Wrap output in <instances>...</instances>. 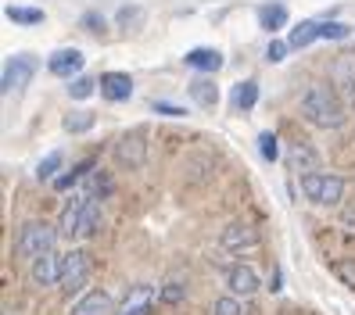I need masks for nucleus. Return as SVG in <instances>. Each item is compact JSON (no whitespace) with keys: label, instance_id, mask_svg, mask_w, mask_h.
Here are the masks:
<instances>
[{"label":"nucleus","instance_id":"f257e3e1","mask_svg":"<svg viewBox=\"0 0 355 315\" xmlns=\"http://www.w3.org/2000/svg\"><path fill=\"white\" fill-rule=\"evenodd\" d=\"M97 226H101V197L94 190H79L58 219L61 237H69V240L72 237H90Z\"/></svg>","mask_w":355,"mask_h":315},{"label":"nucleus","instance_id":"f03ea898","mask_svg":"<svg viewBox=\"0 0 355 315\" xmlns=\"http://www.w3.org/2000/svg\"><path fill=\"white\" fill-rule=\"evenodd\" d=\"M302 115L320 129H341L345 125V108L327 82H309V90L302 93Z\"/></svg>","mask_w":355,"mask_h":315},{"label":"nucleus","instance_id":"7ed1b4c3","mask_svg":"<svg viewBox=\"0 0 355 315\" xmlns=\"http://www.w3.org/2000/svg\"><path fill=\"white\" fill-rule=\"evenodd\" d=\"M58 233H61V229H54V226H51V222H44V219L26 222V226H22V233H18V240H15L18 258L36 262L40 255H47V251L54 247V240H58Z\"/></svg>","mask_w":355,"mask_h":315},{"label":"nucleus","instance_id":"20e7f679","mask_svg":"<svg viewBox=\"0 0 355 315\" xmlns=\"http://www.w3.org/2000/svg\"><path fill=\"white\" fill-rule=\"evenodd\" d=\"M302 194L312 204H341L345 197V179L330 172H305L302 176Z\"/></svg>","mask_w":355,"mask_h":315},{"label":"nucleus","instance_id":"39448f33","mask_svg":"<svg viewBox=\"0 0 355 315\" xmlns=\"http://www.w3.org/2000/svg\"><path fill=\"white\" fill-rule=\"evenodd\" d=\"M87 276H90V258L87 251H69V255H61V290L65 294H76L87 287Z\"/></svg>","mask_w":355,"mask_h":315},{"label":"nucleus","instance_id":"423d86ee","mask_svg":"<svg viewBox=\"0 0 355 315\" xmlns=\"http://www.w3.org/2000/svg\"><path fill=\"white\" fill-rule=\"evenodd\" d=\"M115 161L122 169H144V161H148V140L144 133H126L115 140Z\"/></svg>","mask_w":355,"mask_h":315},{"label":"nucleus","instance_id":"0eeeda50","mask_svg":"<svg viewBox=\"0 0 355 315\" xmlns=\"http://www.w3.org/2000/svg\"><path fill=\"white\" fill-rule=\"evenodd\" d=\"M33 72H36V57H29V54H15L8 65H4V79H0V90L4 93H18L26 87V82L33 79Z\"/></svg>","mask_w":355,"mask_h":315},{"label":"nucleus","instance_id":"6e6552de","mask_svg":"<svg viewBox=\"0 0 355 315\" xmlns=\"http://www.w3.org/2000/svg\"><path fill=\"white\" fill-rule=\"evenodd\" d=\"M262 237H259V229L255 226H248V222H230L226 229H223V237H219V244H223V251H248V247H255Z\"/></svg>","mask_w":355,"mask_h":315},{"label":"nucleus","instance_id":"1a4fd4ad","mask_svg":"<svg viewBox=\"0 0 355 315\" xmlns=\"http://www.w3.org/2000/svg\"><path fill=\"white\" fill-rule=\"evenodd\" d=\"M97 90H101L104 100L119 104V100H130V97H133V79H130L126 72H104V75L97 79Z\"/></svg>","mask_w":355,"mask_h":315},{"label":"nucleus","instance_id":"9d476101","mask_svg":"<svg viewBox=\"0 0 355 315\" xmlns=\"http://www.w3.org/2000/svg\"><path fill=\"white\" fill-rule=\"evenodd\" d=\"M83 65H87V57H83L76 47H61V51H54V54H51V61H47V69H51L54 75H61V79L79 75V72H83Z\"/></svg>","mask_w":355,"mask_h":315},{"label":"nucleus","instance_id":"9b49d317","mask_svg":"<svg viewBox=\"0 0 355 315\" xmlns=\"http://www.w3.org/2000/svg\"><path fill=\"white\" fill-rule=\"evenodd\" d=\"M112 312H115L112 294L108 290H90V294H83V298L72 305L69 315H112Z\"/></svg>","mask_w":355,"mask_h":315},{"label":"nucleus","instance_id":"f8f14e48","mask_svg":"<svg viewBox=\"0 0 355 315\" xmlns=\"http://www.w3.org/2000/svg\"><path fill=\"white\" fill-rule=\"evenodd\" d=\"M226 287H230V294L252 298V294L259 290V272L252 265H234V269H226Z\"/></svg>","mask_w":355,"mask_h":315},{"label":"nucleus","instance_id":"ddd939ff","mask_svg":"<svg viewBox=\"0 0 355 315\" xmlns=\"http://www.w3.org/2000/svg\"><path fill=\"white\" fill-rule=\"evenodd\" d=\"M33 283L36 287H54L61 283V258H54V251H47V255H40L33 262Z\"/></svg>","mask_w":355,"mask_h":315},{"label":"nucleus","instance_id":"4468645a","mask_svg":"<svg viewBox=\"0 0 355 315\" xmlns=\"http://www.w3.org/2000/svg\"><path fill=\"white\" fill-rule=\"evenodd\" d=\"M158 301V290L155 287H133L126 305L119 308V315H151V305Z\"/></svg>","mask_w":355,"mask_h":315},{"label":"nucleus","instance_id":"2eb2a0df","mask_svg":"<svg viewBox=\"0 0 355 315\" xmlns=\"http://www.w3.org/2000/svg\"><path fill=\"white\" fill-rule=\"evenodd\" d=\"M187 69H194V72H219L223 69V54L212 51V47H194V51H187Z\"/></svg>","mask_w":355,"mask_h":315},{"label":"nucleus","instance_id":"dca6fc26","mask_svg":"<svg viewBox=\"0 0 355 315\" xmlns=\"http://www.w3.org/2000/svg\"><path fill=\"white\" fill-rule=\"evenodd\" d=\"M259 100V82L255 79H244L234 87V93H230V104H234V111H252Z\"/></svg>","mask_w":355,"mask_h":315},{"label":"nucleus","instance_id":"f3484780","mask_svg":"<svg viewBox=\"0 0 355 315\" xmlns=\"http://www.w3.org/2000/svg\"><path fill=\"white\" fill-rule=\"evenodd\" d=\"M287 161H291V169H298L302 176L312 172V169H320L316 151H312V147H305V143H295V147H291V151H287Z\"/></svg>","mask_w":355,"mask_h":315},{"label":"nucleus","instance_id":"a211bd4d","mask_svg":"<svg viewBox=\"0 0 355 315\" xmlns=\"http://www.w3.org/2000/svg\"><path fill=\"white\" fill-rule=\"evenodd\" d=\"M316 39H323V22H302V26L291 29L287 44L302 51V47H309V44H316Z\"/></svg>","mask_w":355,"mask_h":315},{"label":"nucleus","instance_id":"6ab92c4d","mask_svg":"<svg viewBox=\"0 0 355 315\" xmlns=\"http://www.w3.org/2000/svg\"><path fill=\"white\" fill-rule=\"evenodd\" d=\"M284 22H287V8H284V4H262V8H259V26H262L266 33L284 29Z\"/></svg>","mask_w":355,"mask_h":315},{"label":"nucleus","instance_id":"aec40b11","mask_svg":"<svg viewBox=\"0 0 355 315\" xmlns=\"http://www.w3.org/2000/svg\"><path fill=\"white\" fill-rule=\"evenodd\" d=\"M94 169V158H87V161H79V165H72V169L65 172V176H58L54 179V190H61V194H65V190H72V186L83 179V176H87Z\"/></svg>","mask_w":355,"mask_h":315},{"label":"nucleus","instance_id":"412c9836","mask_svg":"<svg viewBox=\"0 0 355 315\" xmlns=\"http://www.w3.org/2000/svg\"><path fill=\"white\" fill-rule=\"evenodd\" d=\"M191 97L201 104V108H216L219 90H216V82H205V79H198V82H191Z\"/></svg>","mask_w":355,"mask_h":315},{"label":"nucleus","instance_id":"4be33fe9","mask_svg":"<svg viewBox=\"0 0 355 315\" xmlns=\"http://www.w3.org/2000/svg\"><path fill=\"white\" fill-rule=\"evenodd\" d=\"M4 15L11 18L15 26H40V22H44V11H40V8H18V4H11Z\"/></svg>","mask_w":355,"mask_h":315},{"label":"nucleus","instance_id":"5701e85b","mask_svg":"<svg viewBox=\"0 0 355 315\" xmlns=\"http://www.w3.org/2000/svg\"><path fill=\"white\" fill-rule=\"evenodd\" d=\"M330 75L341 82V87H352L355 82V54H345V57H338V65L330 69Z\"/></svg>","mask_w":355,"mask_h":315},{"label":"nucleus","instance_id":"b1692460","mask_svg":"<svg viewBox=\"0 0 355 315\" xmlns=\"http://www.w3.org/2000/svg\"><path fill=\"white\" fill-rule=\"evenodd\" d=\"M61 161H65V154L61 151H51L44 161L36 165V179L44 183V179H58V169H61Z\"/></svg>","mask_w":355,"mask_h":315},{"label":"nucleus","instance_id":"393cba45","mask_svg":"<svg viewBox=\"0 0 355 315\" xmlns=\"http://www.w3.org/2000/svg\"><path fill=\"white\" fill-rule=\"evenodd\" d=\"M330 272L338 276L348 290H355V258H338V262H330Z\"/></svg>","mask_w":355,"mask_h":315},{"label":"nucleus","instance_id":"a878e982","mask_svg":"<svg viewBox=\"0 0 355 315\" xmlns=\"http://www.w3.org/2000/svg\"><path fill=\"white\" fill-rule=\"evenodd\" d=\"M94 90H97V79H90V75H76V79L69 82V97H72V100H87Z\"/></svg>","mask_w":355,"mask_h":315},{"label":"nucleus","instance_id":"bb28decb","mask_svg":"<svg viewBox=\"0 0 355 315\" xmlns=\"http://www.w3.org/2000/svg\"><path fill=\"white\" fill-rule=\"evenodd\" d=\"M187 298V283H180V280H169L165 287H158V301H165V305H180Z\"/></svg>","mask_w":355,"mask_h":315},{"label":"nucleus","instance_id":"cd10ccee","mask_svg":"<svg viewBox=\"0 0 355 315\" xmlns=\"http://www.w3.org/2000/svg\"><path fill=\"white\" fill-rule=\"evenodd\" d=\"M94 125V111H72V115H65V129L69 133H87Z\"/></svg>","mask_w":355,"mask_h":315},{"label":"nucleus","instance_id":"c85d7f7f","mask_svg":"<svg viewBox=\"0 0 355 315\" xmlns=\"http://www.w3.org/2000/svg\"><path fill=\"white\" fill-rule=\"evenodd\" d=\"M259 151L266 161H277L280 158V143H277V133H262L259 136Z\"/></svg>","mask_w":355,"mask_h":315},{"label":"nucleus","instance_id":"c756f323","mask_svg":"<svg viewBox=\"0 0 355 315\" xmlns=\"http://www.w3.org/2000/svg\"><path fill=\"white\" fill-rule=\"evenodd\" d=\"M212 315H244V312H241V301H237V294H234V298H219V301L212 305Z\"/></svg>","mask_w":355,"mask_h":315},{"label":"nucleus","instance_id":"7c9ffc66","mask_svg":"<svg viewBox=\"0 0 355 315\" xmlns=\"http://www.w3.org/2000/svg\"><path fill=\"white\" fill-rule=\"evenodd\" d=\"M345 36H352V26H345V22H323V39H345Z\"/></svg>","mask_w":355,"mask_h":315},{"label":"nucleus","instance_id":"2f4dec72","mask_svg":"<svg viewBox=\"0 0 355 315\" xmlns=\"http://www.w3.org/2000/svg\"><path fill=\"white\" fill-rule=\"evenodd\" d=\"M151 111L169 115V118H183V115H187V108H180V104H169V100H155V104H151Z\"/></svg>","mask_w":355,"mask_h":315},{"label":"nucleus","instance_id":"473e14b6","mask_svg":"<svg viewBox=\"0 0 355 315\" xmlns=\"http://www.w3.org/2000/svg\"><path fill=\"white\" fill-rule=\"evenodd\" d=\"M287 47H291V44H280V39H273V44L266 47V61H269V65H280V61L287 57Z\"/></svg>","mask_w":355,"mask_h":315},{"label":"nucleus","instance_id":"72a5a7b5","mask_svg":"<svg viewBox=\"0 0 355 315\" xmlns=\"http://www.w3.org/2000/svg\"><path fill=\"white\" fill-rule=\"evenodd\" d=\"M140 18H144L140 8H122V11H119V22L126 26V29H130V22H140Z\"/></svg>","mask_w":355,"mask_h":315},{"label":"nucleus","instance_id":"f704fd0d","mask_svg":"<svg viewBox=\"0 0 355 315\" xmlns=\"http://www.w3.org/2000/svg\"><path fill=\"white\" fill-rule=\"evenodd\" d=\"M83 22H87V29H90V33H104V18H97V15H87Z\"/></svg>","mask_w":355,"mask_h":315},{"label":"nucleus","instance_id":"c9c22d12","mask_svg":"<svg viewBox=\"0 0 355 315\" xmlns=\"http://www.w3.org/2000/svg\"><path fill=\"white\" fill-rule=\"evenodd\" d=\"M266 287L273 290V294H280V287H284V283H280V269H273V272H269V283H266Z\"/></svg>","mask_w":355,"mask_h":315},{"label":"nucleus","instance_id":"e433bc0d","mask_svg":"<svg viewBox=\"0 0 355 315\" xmlns=\"http://www.w3.org/2000/svg\"><path fill=\"white\" fill-rule=\"evenodd\" d=\"M341 226L345 229H355V208H345V212H341Z\"/></svg>","mask_w":355,"mask_h":315},{"label":"nucleus","instance_id":"4c0bfd02","mask_svg":"<svg viewBox=\"0 0 355 315\" xmlns=\"http://www.w3.org/2000/svg\"><path fill=\"white\" fill-rule=\"evenodd\" d=\"M348 90V100H352V108H355V82H352V87H345Z\"/></svg>","mask_w":355,"mask_h":315}]
</instances>
